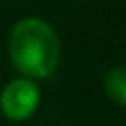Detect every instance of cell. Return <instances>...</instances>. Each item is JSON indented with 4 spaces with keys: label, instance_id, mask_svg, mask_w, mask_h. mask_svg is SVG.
Masks as SVG:
<instances>
[{
    "label": "cell",
    "instance_id": "cell-1",
    "mask_svg": "<svg viewBox=\"0 0 126 126\" xmlns=\"http://www.w3.org/2000/svg\"><path fill=\"white\" fill-rule=\"evenodd\" d=\"M8 53L22 75L30 79H43L57 67L61 45L55 30L47 22L39 18H26L12 28Z\"/></svg>",
    "mask_w": 126,
    "mask_h": 126
},
{
    "label": "cell",
    "instance_id": "cell-2",
    "mask_svg": "<svg viewBox=\"0 0 126 126\" xmlns=\"http://www.w3.org/2000/svg\"><path fill=\"white\" fill-rule=\"evenodd\" d=\"M39 104V91L30 79H14L10 81L2 94L0 106L2 112L10 120H26L30 118Z\"/></svg>",
    "mask_w": 126,
    "mask_h": 126
},
{
    "label": "cell",
    "instance_id": "cell-3",
    "mask_svg": "<svg viewBox=\"0 0 126 126\" xmlns=\"http://www.w3.org/2000/svg\"><path fill=\"white\" fill-rule=\"evenodd\" d=\"M104 89L116 104L126 106V67L112 69L104 79Z\"/></svg>",
    "mask_w": 126,
    "mask_h": 126
}]
</instances>
